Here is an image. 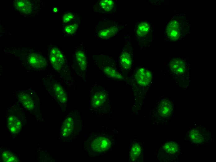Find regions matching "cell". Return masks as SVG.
Masks as SVG:
<instances>
[{
  "mask_svg": "<svg viewBox=\"0 0 216 162\" xmlns=\"http://www.w3.org/2000/svg\"><path fill=\"white\" fill-rule=\"evenodd\" d=\"M118 131L104 126L89 133L83 144L85 153L92 159L109 153L116 144Z\"/></svg>",
  "mask_w": 216,
  "mask_h": 162,
  "instance_id": "cell-1",
  "label": "cell"
},
{
  "mask_svg": "<svg viewBox=\"0 0 216 162\" xmlns=\"http://www.w3.org/2000/svg\"><path fill=\"white\" fill-rule=\"evenodd\" d=\"M128 79L127 83L132 89L134 98L131 113L137 114L143 106L146 91L151 82L152 74L146 68L137 66L133 70Z\"/></svg>",
  "mask_w": 216,
  "mask_h": 162,
  "instance_id": "cell-2",
  "label": "cell"
},
{
  "mask_svg": "<svg viewBox=\"0 0 216 162\" xmlns=\"http://www.w3.org/2000/svg\"><path fill=\"white\" fill-rule=\"evenodd\" d=\"M6 51L19 59L20 64L31 71L44 70L48 67V61L40 52L27 47L7 48Z\"/></svg>",
  "mask_w": 216,
  "mask_h": 162,
  "instance_id": "cell-3",
  "label": "cell"
},
{
  "mask_svg": "<svg viewBox=\"0 0 216 162\" xmlns=\"http://www.w3.org/2000/svg\"><path fill=\"white\" fill-rule=\"evenodd\" d=\"M89 108L94 115L98 117L110 118L112 115V105L108 90L95 83L90 90Z\"/></svg>",
  "mask_w": 216,
  "mask_h": 162,
  "instance_id": "cell-4",
  "label": "cell"
},
{
  "mask_svg": "<svg viewBox=\"0 0 216 162\" xmlns=\"http://www.w3.org/2000/svg\"><path fill=\"white\" fill-rule=\"evenodd\" d=\"M47 47L49 61L54 69L67 86L71 88L74 87L75 86V81L62 50L52 43H48Z\"/></svg>",
  "mask_w": 216,
  "mask_h": 162,
  "instance_id": "cell-5",
  "label": "cell"
},
{
  "mask_svg": "<svg viewBox=\"0 0 216 162\" xmlns=\"http://www.w3.org/2000/svg\"><path fill=\"white\" fill-rule=\"evenodd\" d=\"M191 28L186 14L174 13L165 23L163 39L170 42L178 41L190 33Z\"/></svg>",
  "mask_w": 216,
  "mask_h": 162,
  "instance_id": "cell-6",
  "label": "cell"
},
{
  "mask_svg": "<svg viewBox=\"0 0 216 162\" xmlns=\"http://www.w3.org/2000/svg\"><path fill=\"white\" fill-rule=\"evenodd\" d=\"M92 60L95 66L107 78L119 82L127 83V79L119 69L116 61L113 58L100 54L93 55Z\"/></svg>",
  "mask_w": 216,
  "mask_h": 162,
  "instance_id": "cell-7",
  "label": "cell"
},
{
  "mask_svg": "<svg viewBox=\"0 0 216 162\" xmlns=\"http://www.w3.org/2000/svg\"><path fill=\"white\" fill-rule=\"evenodd\" d=\"M82 116L80 112L74 108L64 120L60 128V136L65 141L70 142L79 135L81 130Z\"/></svg>",
  "mask_w": 216,
  "mask_h": 162,
  "instance_id": "cell-8",
  "label": "cell"
},
{
  "mask_svg": "<svg viewBox=\"0 0 216 162\" xmlns=\"http://www.w3.org/2000/svg\"><path fill=\"white\" fill-rule=\"evenodd\" d=\"M124 42L116 61L117 66L122 74L128 79L133 67L134 41L129 34L124 36Z\"/></svg>",
  "mask_w": 216,
  "mask_h": 162,
  "instance_id": "cell-9",
  "label": "cell"
},
{
  "mask_svg": "<svg viewBox=\"0 0 216 162\" xmlns=\"http://www.w3.org/2000/svg\"><path fill=\"white\" fill-rule=\"evenodd\" d=\"M133 40L141 49L151 46L154 41V25L150 21L142 20L136 24Z\"/></svg>",
  "mask_w": 216,
  "mask_h": 162,
  "instance_id": "cell-10",
  "label": "cell"
},
{
  "mask_svg": "<svg viewBox=\"0 0 216 162\" xmlns=\"http://www.w3.org/2000/svg\"><path fill=\"white\" fill-rule=\"evenodd\" d=\"M173 109V103L170 99L160 98L149 113L150 121L156 124L168 123L172 117Z\"/></svg>",
  "mask_w": 216,
  "mask_h": 162,
  "instance_id": "cell-11",
  "label": "cell"
},
{
  "mask_svg": "<svg viewBox=\"0 0 216 162\" xmlns=\"http://www.w3.org/2000/svg\"><path fill=\"white\" fill-rule=\"evenodd\" d=\"M72 66L77 75L86 82L88 80V50L83 43L75 45L71 56Z\"/></svg>",
  "mask_w": 216,
  "mask_h": 162,
  "instance_id": "cell-12",
  "label": "cell"
},
{
  "mask_svg": "<svg viewBox=\"0 0 216 162\" xmlns=\"http://www.w3.org/2000/svg\"><path fill=\"white\" fill-rule=\"evenodd\" d=\"M127 27V25L106 18H102L94 29L95 38L109 40Z\"/></svg>",
  "mask_w": 216,
  "mask_h": 162,
  "instance_id": "cell-13",
  "label": "cell"
},
{
  "mask_svg": "<svg viewBox=\"0 0 216 162\" xmlns=\"http://www.w3.org/2000/svg\"><path fill=\"white\" fill-rule=\"evenodd\" d=\"M12 9L25 17H32L38 14L44 5L40 0H15L11 3Z\"/></svg>",
  "mask_w": 216,
  "mask_h": 162,
  "instance_id": "cell-14",
  "label": "cell"
},
{
  "mask_svg": "<svg viewBox=\"0 0 216 162\" xmlns=\"http://www.w3.org/2000/svg\"><path fill=\"white\" fill-rule=\"evenodd\" d=\"M19 107L13 105L6 111L7 126L10 132L14 136L18 135L23 124V114Z\"/></svg>",
  "mask_w": 216,
  "mask_h": 162,
  "instance_id": "cell-15",
  "label": "cell"
},
{
  "mask_svg": "<svg viewBox=\"0 0 216 162\" xmlns=\"http://www.w3.org/2000/svg\"><path fill=\"white\" fill-rule=\"evenodd\" d=\"M186 138L193 145H204L211 143L213 141L212 133L208 129L201 126H194L187 132Z\"/></svg>",
  "mask_w": 216,
  "mask_h": 162,
  "instance_id": "cell-16",
  "label": "cell"
},
{
  "mask_svg": "<svg viewBox=\"0 0 216 162\" xmlns=\"http://www.w3.org/2000/svg\"><path fill=\"white\" fill-rule=\"evenodd\" d=\"M181 147L174 141H164L160 146L158 152L157 158L161 162L175 161L180 155Z\"/></svg>",
  "mask_w": 216,
  "mask_h": 162,
  "instance_id": "cell-17",
  "label": "cell"
},
{
  "mask_svg": "<svg viewBox=\"0 0 216 162\" xmlns=\"http://www.w3.org/2000/svg\"><path fill=\"white\" fill-rule=\"evenodd\" d=\"M43 79V86L55 99L62 104H66L68 95L62 84L52 75Z\"/></svg>",
  "mask_w": 216,
  "mask_h": 162,
  "instance_id": "cell-18",
  "label": "cell"
},
{
  "mask_svg": "<svg viewBox=\"0 0 216 162\" xmlns=\"http://www.w3.org/2000/svg\"><path fill=\"white\" fill-rule=\"evenodd\" d=\"M19 102L26 110L38 113V102L36 94L31 89L21 90L16 93Z\"/></svg>",
  "mask_w": 216,
  "mask_h": 162,
  "instance_id": "cell-19",
  "label": "cell"
},
{
  "mask_svg": "<svg viewBox=\"0 0 216 162\" xmlns=\"http://www.w3.org/2000/svg\"><path fill=\"white\" fill-rule=\"evenodd\" d=\"M91 9L101 15L109 16L115 14L119 11V7L117 0H95Z\"/></svg>",
  "mask_w": 216,
  "mask_h": 162,
  "instance_id": "cell-20",
  "label": "cell"
},
{
  "mask_svg": "<svg viewBox=\"0 0 216 162\" xmlns=\"http://www.w3.org/2000/svg\"><path fill=\"white\" fill-rule=\"evenodd\" d=\"M144 143L136 136L132 137L129 143L128 161L130 162H140L143 161Z\"/></svg>",
  "mask_w": 216,
  "mask_h": 162,
  "instance_id": "cell-21",
  "label": "cell"
},
{
  "mask_svg": "<svg viewBox=\"0 0 216 162\" xmlns=\"http://www.w3.org/2000/svg\"><path fill=\"white\" fill-rule=\"evenodd\" d=\"M167 68L176 74L182 75L187 71L189 68L188 63L185 58L175 57L169 61Z\"/></svg>",
  "mask_w": 216,
  "mask_h": 162,
  "instance_id": "cell-22",
  "label": "cell"
},
{
  "mask_svg": "<svg viewBox=\"0 0 216 162\" xmlns=\"http://www.w3.org/2000/svg\"><path fill=\"white\" fill-rule=\"evenodd\" d=\"M82 18L68 24L62 26L61 35L64 37L73 36L78 32L81 22Z\"/></svg>",
  "mask_w": 216,
  "mask_h": 162,
  "instance_id": "cell-23",
  "label": "cell"
},
{
  "mask_svg": "<svg viewBox=\"0 0 216 162\" xmlns=\"http://www.w3.org/2000/svg\"><path fill=\"white\" fill-rule=\"evenodd\" d=\"M62 25L69 24L82 18L74 11L63 10L60 14Z\"/></svg>",
  "mask_w": 216,
  "mask_h": 162,
  "instance_id": "cell-24",
  "label": "cell"
},
{
  "mask_svg": "<svg viewBox=\"0 0 216 162\" xmlns=\"http://www.w3.org/2000/svg\"><path fill=\"white\" fill-rule=\"evenodd\" d=\"M0 155L1 159L4 162H19L20 161L19 159L16 154L7 149H2Z\"/></svg>",
  "mask_w": 216,
  "mask_h": 162,
  "instance_id": "cell-25",
  "label": "cell"
},
{
  "mask_svg": "<svg viewBox=\"0 0 216 162\" xmlns=\"http://www.w3.org/2000/svg\"><path fill=\"white\" fill-rule=\"evenodd\" d=\"M57 8L56 7H53V11L55 12H58V10H56V9Z\"/></svg>",
  "mask_w": 216,
  "mask_h": 162,
  "instance_id": "cell-26",
  "label": "cell"
}]
</instances>
